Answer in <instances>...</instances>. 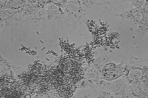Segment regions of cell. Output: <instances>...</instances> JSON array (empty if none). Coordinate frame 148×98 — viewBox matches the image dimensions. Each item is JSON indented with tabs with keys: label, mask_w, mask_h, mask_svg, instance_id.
Returning a JSON list of instances; mask_svg holds the SVG:
<instances>
[{
	"label": "cell",
	"mask_w": 148,
	"mask_h": 98,
	"mask_svg": "<svg viewBox=\"0 0 148 98\" xmlns=\"http://www.w3.org/2000/svg\"><path fill=\"white\" fill-rule=\"evenodd\" d=\"M104 75L105 77L108 79L110 80L116 78L120 75V71L116 67L113 65H111L108 68L104 70Z\"/></svg>",
	"instance_id": "6da1fadb"
}]
</instances>
